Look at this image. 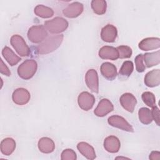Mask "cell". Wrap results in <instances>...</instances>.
<instances>
[{"label":"cell","mask_w":160,"mask_h":160,"mask_svg":"<svg viewBox=\"0 0 160 160\" xmlns=\"http://www.w3.org/2000/svg\"><path fill=\"white\" fill-rule=\"evenodd\" d=\"M63 34L51 35L48 36L36 47V52L39 54H46L53 52L61 44Z\"/></svg>","instance_id":"obj_1"},{"label":"cell","mask_w":160,"mask_h":160,"mask_svg":"<svg viewBox=\"0 0 160 160\" xmlns=\"http://www.w3.org/2000/svg\"><path fill=\"white\" fill-rule=\"evenodd\" d=\"M38 64L33 59H26L21 64L18 68L19 76L25 80L31 79L36 72Z\"/></svg>","instance_id":"obj_2"},{"label":"cell","mask_w":160,"mask_h":160,"mask_svg":"<svg viewBox=\"0 0 160 160\" xmlns=\"http://www.w3.org/2000/svg\"><path fill=\"white\" fill-rule=\"evenodd\" d=\"M44 27L52 34H59L64 31L68 27V22L61 17H56L44 22Z\"/></svg>","instance_id":"obj_3"},{"label":"cell","mask_w":160,"mask_h":160,"mask_svg":"<svg viewBox=\"0 0 160 160\" xmlns=\"http://www.w3.org/2000/svg\"><path fill=\"white\" fill-rule=\"evenodd\" d=\"M47 37L46 29L42 25L32 26L28 31V38L33 43H41Z\"/></svg>","instance_id":"obj_4"},{"label":"cell","mask_w":160,"mask_h":160,"mask_svg":"<svg viewBox=\"0 0 160 160\" xmlns=\"http://www.w3.org/2000/svg\"><path fill=\"white\" fill-rule=\"evenodd\" d=\"M10 42L19 55L22 57L29 56L30 49L22 37L18 34H14L11 36Z\"/></svg>","instance_id":"obj_5"},{"label":"cell","mask_w":160,"mask_h":160,"mask_svg":"<svg viewBox=\"0 0 160 160\" xmlns=\"http://www.w3.org/2000/svg\"><path fill=\"white\" fill-rule=\"evenodd\" d=\"M108 122L109 124L112 127L128 132H134L132 126L122 116L118 115L111 116L108 118Z\"/></svg>","instance_id":"obj_6"},{"label":"cell","mask_w":160,"mask_h":160,"mask_svg":"<svg viewBox=\"0 0 160 160\" xmlns=\"http://www.w3.org/2000/svg\"><path fill=\"white\" fill-rule=\"evenodd\" d=\"M78 105L84 111H89L94 104V96L88 92L84 91L80 93L78 98Z\"/></svg>","instance_id":"obj_7"},{"label":"cell","mask_w":160,"mask_h":160,"mask_svg":"<svg viewBox=\"0 0 160 160\" xmlns=\"http://www.w3.org/2000/svg\"><path fill=\"white\" fill-rule=\"evenodd\" d=\"M85 81L88 88L93 92H99V79L97 71L94 69H89L85 76Z\"/></svg>","instance_id":"obj_8"},{"label":"cell","mask_w":160,"mask_h":160,"mask_svg":"<svg viewBox=\"0 0 160 160\" xmlns=\"http://www.w3.org/2000/svg\"><path fill=\"white\" fill-rule=\"evenodd\" d=\"M31 98L29 92L24 88H18L15 89L12 94L13 102L18 105H24L27 104Z\"/></svg>","instance_id":"obj_9"},{"label":"cell","mask_w":160,"mask_h":160,"mask_svg":"<svg viewBox=\"0 0 160 160\" xmlns=\"http://www.w3.org/2000/svg\"><path fill=\"white\" fill-rule=\"evenodd\" d=\"M84 6L82 3L79 2H74L64 8L62 10V13L68 18H75L81 15Z\"/></svg>","instance_id":"obj_10"},{"label":"cell","mask_w":160,"mask_h":160,"mask_svg":"<svg viewBox=\"0 0 160 160\" xmlns=\"http://www.w3.org/2000/svg\"><path fill=\"white\" fill-rule=\"evenodd\" d=\"M119 102L122 107L129 112H132L137 104V100L135 96L129 92H126L121 95L119 98Z\"/></svg>","instance_id":"obj_11"},{"label":"cell","mask_w":160,"mask_h":160,"mask_svg":"<svg viewBox=\"0 0 160 160\" xmlns=\"http://www.w3.org/2000/svg\"><path fill=\"white\" fill-rule=\"evenodd\" d=\"M117 36V28L112 24H107L101 29V38L105 42H114L116 41Z\"/></svg>","instance_id":"obj_12"},{"label":"cell","mask_w":160,"mask_h":160,"mask_svg":"<svg viewBox=\"0 0 160 160\" xmlns=\"http://www.w3.org/2000/svg\"><path fill=\"white\" fill-rule=\"evenodd\" d=\"M113 109L114 106L112 102L109 99L104 98L99 101L98 106L94 111V113L96 116L104 117L112 111Z\"/></svg>","instance_id":"obj_13"},{"label":"cell","mask_w":160,"mask_h":160,"mask_svg":"<svg viewBox=\"0 0 160 160\" xmlns=\"http://www.w3.org/2000/svg\"><path fill=\"white\" fill-rule=\"evenodd\" d=\"M101 72L104 78L109 81H112L117 76V68L113 64L105 62L101 66Z\"/></svg>","instance_id":"obj_14"},{"label":"cell","mask_w":160,"mask_h":160,"mask_svg":"<svg viewBox=\"0 0 160 160\" xmlns=\"http://www.w3.org/2000/svg\"><path fill=\"white\" fill-rule=\"evenodd\" d=\"M121 147L119 139L114 136H109L105 138L104 141V148L109 152H118Z\"/></svg>","instance_id":"obj_15"},{"label":"cell","mask_w":160,"mask_h":160,"mask_svg":"<svg viewBox=\"0 0 160 160\" xmlns=\"http://www.w3.org/2000/svg\"><path fill=\"white\" fill-rule=\"evenodd\" d=\"M139 48L142 51H150L158 49L160 47L159 38H147L143 39L139 43Z\"/></svg>","instance_id":"obj_16"},{"label":"cell","mask_w":160,"mask_h":160,"mask_svg":"<svg viewBox=\"0 0 160 160\" xmlns=\"http://www.w3.org/2000/svg\"><path fill=\"white\" fill-rule=\"evenodd\" d=\"M144 83L149 88L158 86L160 84V70L153 69L145 75Z\"/></svg>","instance_id":"obj_17"},{"label":"cell","mask_w":160,"mask_h":160,"mask_svg":"<svg viewBox=\"0 0 160 160\" xmlns=\"http://www.w3.org/2000/svg\"><path fill=\"white\" fill-rule=\"evenodd\" d=\"M99 56L103 59L114 61L119 58V53L116 48L112 46H104L99 49Z\"/></svg>","instance_id":"obj_18"},{"label":"cell","mask_w":160,"mask_h":160,"mask_svg":"<svg viewBox=\"0 0 160 160\" xmlns=\"http://www.w3.org/2000/svg\"><path fill=\"white\" fill-rule=\"evenodd\" d=\"M77 148L79 152L88 159L93 160L96 157L93 147L86 142H79L77 145Z\"/></svg>","instance_id":"obj_19"},{"label":"cell","mask_w":160,"mask_h":160,"mask_svg":"<svg viewBox=\"0 0 160 160\" xmlns=\"http://www.w3.org/2000/svg\"><path fill=\"white\" fill-rule=\"evenodd\" d=\"M39 150L46 154H49L54 151L55 149V144L54 141L49 138H41L38 143Z\"/></svg>","instance_id":"obj_20"},{"label":"cell","mask_w":160,"mask_h":160,"mask_svg":"<svg viewBox=\"0 0 160 160\" xmlns=\"http://www.w3.org/2000/svg\"><path fill=\"white\" fill-rule=\"evenodd\" d=\"M144 55V62L146 67L151 68L156 66L160 62V51L147 52Z\"/></svg>","instance_id":"obj_21"},{"label":"cell","mask_w":160,"mask_h":160,"mask_svg":"<svg viewBox=\"0 0 160 160\" xmlns=\"http://www.w3.org/2000/svg\"><path fill=\"white\" fill-rule=\"evenodd\" d=\"M16 148V142L11 138H6L1 142V151L5 156L11 155Z\"/></svg>","instance_id":"obj_22"},{"label":"cell","mask_w":160,"mask_h":160,"mask_svg":"<svg viewBox=\"0 0 160 160\" xmlns=\"http://www.w3.org/2000/svg\"><path fill=\"white\" fill-rule=\"evenodd\" d=\"M2 54L8 64L11 66L17 64L21 60V58L18 56L13 52V51L8 46H6L3 48L2 51Z\"/></svg>","instance_id":"obj_23"},{"label":"cell","mask_w":160,"mask_h":160,"mask_svg":"<svg viewBox=\"0 0 160 160\" xmlns=\"http://www.w3.org/2000/svg\"><path fill=\"white\" fill-rule=\"evenodd\" d=\"M34 11L36 16L42 18H49L54 15V11L51 8L42 4L37 5Z\"/></svg>","instance_id":"obj_24"},{"label":"cell","mask_w":160,"mask_h":160,"mask_svg":"<svg viewBox=\"0 0 160 160\" xmlns=\"http://www.w3.org/2000/svg\"><path fill=\"white\" fill-rule=\"evenodd\" d=\"M134 69V65L132 61H124L119 72V78H127L130 76Z\"/></svg>","instance_id":"obj_25"},{"label":"cell","mask_w":160,"mask_h":160,"mask_svg":"<svg viewBox=\"0 0 160 160\" xmlns=\"http://www.w3.org/2000/svg\"><path fill=\"white\" fill-rule=\"evenodd\" d=\"M138 116L139 121L144 124H149L152 121L151 111L147 108H141L139 109Z\"/></svg>","instance_id":"obj_26"},{"label":"cell","mask_w":160,"mask_h":160,"mask_svg":"<svg viewBox=\"0 0 160 160\" xmlns=\"http://www.w3.org/2000/svg\"><path fill=\"white\" fill-rule=\"evenodd\" d=\"M91 8L94 12L98 15H102L106 11L107 4L104 0H93L91 1Z\"/></svg>","instance_id":"obj_27"},{"label":"cell","mask_w":160,"mask_h":160,"mask_svg":"<svg viewBox=\"0 0 160 160\" xmlns=\"http://www.w3.org/2000/svg\"><path fill=\"white\" fill-rule=\"evenodd\" d=\"M141 98L144 103L148 106L152 108L156 106V98L152 92L149 91L144 92L142 94Z\"/></svg>","instance_id":"obj_28"},{"label":"cell","mask_w":160,"mask_h":160,"mask_svg":"<svg viewBox=\"0 0 160 160\" xmlns=\"http://www.w3.org/2000/svg\"><path fill=\"white\" fill-rule=\"evenodd\" d=\"M116 49L119 53V58L121 59L129 58L132 55V49L129 46L122 45L117 47Z\"/></svg>","instance_id":"obj_29"},{"label":"cell","mask_w":160,"mask_h":160,"mask_svg":"<svg viewBox=\"0 0 160 160\" xmlns=\"http://www.w3.org/2000/svg\"><path fill=\"white\" fill-rule=\"evenodd\" d=\"M136 71L139 72H142L146 69V66L144 63V55L142 54H138L134 59Z\"/></svg>","instance_id":"obj_30"},{"label":"cell","mask_w":160,"mask_h":160,"mask_svg":"<svg viewBox=\"0 0 160 160\" xmlns=\"http://www.w3.org/2000/svg\"><path fill=\"white\" fill-rule=\"evenodd\" d=\"M62 160H76L77 159L76 152L71 149H64L61 155Z\"/></svg>","instance_id":"obj_31"},{"label":"cell","mask_w":160,"mask_h":160,"mask_svg":"<svg viewBox=\"0 0 160 160\" xmlns=\"http://www.w3.org/2000/svg\"><path fill=\"white\" fill-rule=\"evenodd\" d=\"M151 114H152V119H154L157 124L158 126H159V108L155 106L152 108V111H151Z\"/></svg>","instance_id":"obj_32"},{"label":"cell","mask_w":160,"mask_h":160,"mask_svg":"<svg viewBox=\"0 0 160 160\" xmlns=\"http://www.w3.org/2000/svg\"><path fill=\"white\" fill-rule=\"evenodd\" d=\"M0 72L1 74L7 76H11V72L9 69V68H8V66L4 63L2 59H1V67H0Z\"/></svg>","instance_id":"obj_33"},{"label":"cell","mask_w":160,"mask_h":160,"mask_svg":"<svg viewBox=\"0 0 160 160\" xmlns=\"http://www.w3.org/2000/svg\"><path fill=\"white\" fill-rule=\"evenodd\" d=\"M149 159L151 160H159L160 152L159 151H152L149 154Z\"/></svg>","instance_id":"obj_34"}]
</instances>
